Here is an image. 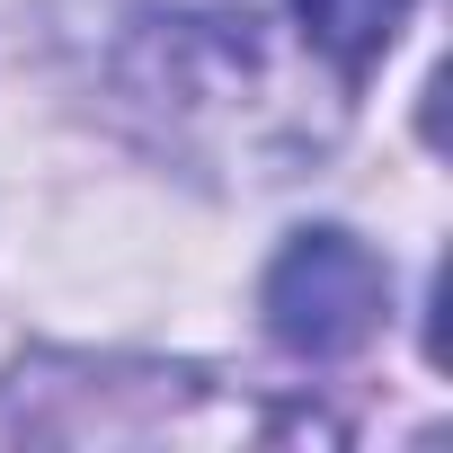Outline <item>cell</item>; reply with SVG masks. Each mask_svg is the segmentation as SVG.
I'll use <instances>...</instances> for the list:
<instances>
[{
  "instance_id": "1",
  "label": "cell",
  "mask_w": 453,
  "mask_h": 453,
  "mask_svg": "<svg viewBox=\"0 0 453 453\" xmlns=\"http://www.w3.org/2000/svg\"><path fill=\"white\" fill-rule=\"evenodd\" d=\"M391 276L356 232H303L267 276V329L294 356H356L382 329Z\"/></svg>"
},
{
  "instance_id": "2",
  "label": "cell",
  "mask_w": 453,
  "mask_h": 453,
  "mask_svg": "<svg viewBox=\"0 0 453 453\" xmlns=\"http://www.w3.org/2000/svg\"><path fill=\"white\" fill-rule=\"evenodd\" d=\"M294 10H303V36H311L338 72H365V63L391 54L409 0H294Z\"/></svg>"
}]
</instances>
